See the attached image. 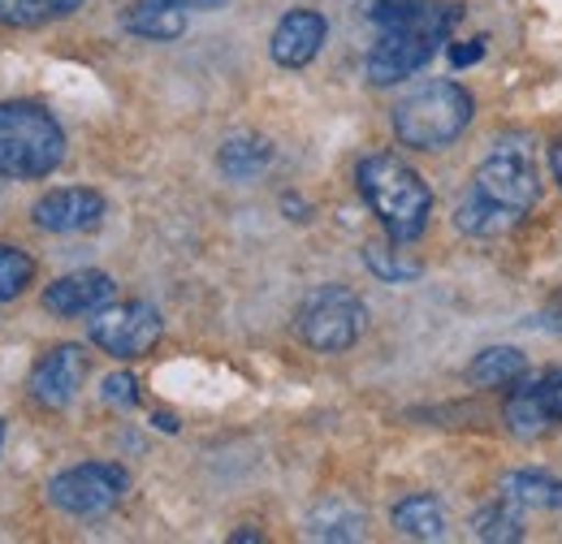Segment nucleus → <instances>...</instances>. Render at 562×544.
Segmentation results:
<instances>
[{
	"label": "nucleus",
	"instance_id": "nucleus-7",
	"mask_svg": "<svg viewBox=\"0 0 562 544\" xmlns=\"http://www.w3.org/2000/svg\"><path fill=\"white\" fill-rule=\"evenodd\" d=\"M126 488L131 476L117 463H78L48 479V501L74 519H100L126 497Z\"/></svg>",
	"mask_w": 562,
	"mask_h": 544
},
{
	"label": "nucleus",
	"instance_id": "nucleus-30",
	"mask_svg": "<svg viewBox=\"0 0 562 544\" xmlns=\"http://www.w3.org/2000/svg\"><path fill=\"white\" fill-rule=\"evenodd\" d=\"M187 9H200V13H212V9H221V4H229V0H182Z\"/></svg>",
	"mask_w": 562,
	"mask_h": 544
},
{
	"label": "nucleus",
	"instance_id": "nucleus-11",
	"mask_svg": "<svg viewBox=\"0 0 562 544\" xmlns=\"http://www.w3.org/2000/svg\"><path fill=\"white\" fill-rule=\"evenodd\" d=\"M82 381H87V350L66 341V345H53V350L31 367V385H26V389H31V398H35L40 407L61 410L78 398Z\"/></svg>",
	"mask_w": 562,
	"mask_h": 544
},
{
	"label": "nucleus",
	"instance_id": "nucleus-8",
	"mask_svg": "<svg viewBox=\"0 0 562 544\" xmlns=\"http://www.w3.org/2000/svg\"><path fill=\"white\" fill-rule=\"evenodd\" d=\"M562 423V367H550L541 376H524L510 385L506 398V428L524 441H537Z\"/></svg>",
	"mask_w": 562,
	"mask_h": 544
},
{
	"label": "nucleus",
	"instance_id": "nucleus-25",
	"mask_svg": "<svg viewBox=\"0 0 562 544\" xmlns=\"http://www.w3.org/2000/svg\"><path fill=\"white\" fill-rule=\"evenodd\" d=\"M100 398L109 403V407H122V410H131V407H139V381L131 376V372H113V376H104V389H100Z\"/></svg>",
	"mask_w": 562,
	"mask_h": 544
},
{
	"label": "nucleus",
	"instance_id": "nucleus-26",
	"mask_svg": "<svg viewBox=\"0 0 562 544\" xmlns=\"http://www.w3.org/2000/svg\"><path fill=\"white\" fill-rule=\"evenodd\" d=\"M485 57V39H472V44H450V66L463 69V66H476Z\"/></svg>",
	"mask_w": 562,
	"mask_h": 544
},
{
	"label": "nucleus",
	"instance_id": "nucleus-24",
	"mask_svg": "<svg viewBox=\"0 0 562 544\" xmlns=\"http://www.w3.org/2000/svg\"><path fill=\"white\" fill-rule=\"evenodd\" d=\"M31 281H35V260L22 247L0 242V303H13Z\"/></svg>",
	"mask_w": 562,
	"mask_h": 544
},
{
	"label": "nucleus",
	"instance_id": "nucleus-12",
	"mask_svg": "<svg viewBox=\"0 0 562 544\" xmlns=\"http://www.w3.org/2000/svg\"><path fill=\"white\" fill-rule=\"evenodd\" d=\"M104 195L91 191V186H61V191H48L44 200H35L31 207V220L44 229V234H87L104 220Z\"/></svg>",
	"mask_w": 562,
	"mask_h": 544
},
{
	"label": "nucleus",
	"instance_id": "nucleus-2",
	"mask_svg": "<svg viewBox=\"0 0 562 544\" xmlns=\"http://www.w3.org/2000/svg\"><path fill=\"white\" fill-rule=\"evenodd\" d=\"M355 186L363 195V204L372 207V216L381 220L385 238L394 242H416L424 229H428V216H432V191L420 173L394 156V151H372L359 160L355 169Z\"/></svg>",
	"mask_w": 562,
	"mask_h": 544
},
{
	"label": "nucleus",
	"instance_id": "nucleus-19",
	"mask_svg": "<svg viewBox=\"0 0 562 544\" xmlns=\"http://www.w3.org/2000/svg\"><path fill=\"white\" fill-rule=\"evenodd\" d=\"M363 514L342 497H329L307 514V536L316 541H363Z\"/></svg>",
	"mask_w": 562,
	"mask_h": 544
},
{
	"label": "nucleus",
	"instance_id": "nucleus-10",
	"mask_svg": "<svg viewBox=\"0 0 562 544\" xmlns=\"http://www.w3.org/2000/svg\"><path fill=\"white\" fill-rule=\"evenodd\" d=\"M363 18L376 31H424L437 39H450V31L463 22L459 0H363Z\"/></svg>",
	"mask_w": 562,
	"mask_h": 544
},
{
	"label": "nucleus",
	"instance_id": "nucleus-13",
	"mask_svg": "<svg viewBox=\"0 0 562 544\" xmlns=\"http://www.w3.org/2000/svg\"><path fill=\"white\" fill-rule=\"evenodd\" d=\"M117 298V281L100 269H82L70 276H57L48 290H44V307L61 320L74 316H95L100 307H109Z\"/></svg>",
	"mask_w": 562,
	"mask_h": 544
},
{
	"label": "nucleus",
	"instance_id": "nucleus-16",
	"mask_svg": "<svg viewBox=\"0 0 562 544\" xmlns=\"http://www.w3.org/2000/svg\"><path fill=\"white\" fill-rule=\"evenodd\" d=\"M273 143L265 135H229L216 151V165L229 182H251L273 165Z\"/></svg>",
	"mask_w": 562,
	"mask_h": 544
},
{
	"label": "nucleus",
	"instance_id": "nucleus-20",
	"mask_svg": "<svg viewBox=\"0 0 562 544\" xmlns=\"http://www.w3.org/2000/svg\"><path fill=\"white\" fill-rule=\"evenodd\" d=\"M502 497L528 510H562V479L546 472H510L502 479Z\"/></svg>",
	"mask_w": 562,
	"mask_h": 544
},
{
	"label": "nucleus",
	"instance_id": "nucleus-14",
	"mask_svg": "<svg viewBox=\"0 0 562 544\" xmlns=\"http://www.w3.org/2000/svg\"><path fill=\"white\" fill-rule=\"evenodd\" d=\"M325 35H329V22L325 13L316 9H290L273 26V39H269V53L281 69H303L316 61V53L325 48Z\"/></svg>",
	"mask_w": 562,
	"mask_h": 544
},
{
	"label": "nucleus",
	"instance_id": "nucleus-21",
	"mask_svg": "<svg viewBox=\"0 0 562 544\" xmlns=\"http://www.w3.org/2000/svg\"><path fill=\"white\" fill-rule=\"evenodd\" d=\"M78 9H82V0H0V26L31 31V26L61 22Z\"/></svg>",
	"mask_w": 562,
	"mask_h": 544
},
{
	"label": "nucleus",
	"instance_id": "nucleus-27",
	"mask_svg": "<svg viewBox=\"0 0 562 544\" xmlns=\"http://www.w3.org/2000/svg\"><path fill=\"white\" fill-rule=\"evenodd\" d=\"M265 541V532H256V528H238V532H229V544H260Z\"/></svg>",
	"mask_w": 562,
	"mask_h": 544
},
{
	"label": "nucleus",
	"instance_id": "nucleus-9",
	"mask_svg": "<svg viewBox=\"0 0 562 544\" xmlns=\"http://www.w3.org/2000/svg\"><path fill=\"white\" fill-rule=\"evenodd\" d=\"M441 44L446 39L424 35V31H376V44L363 61V73H368L372 87H394V82L420 73L437 57Z\"/></svg>",
	"mask_w": 562,
	"mask_h": 544
},
{
	"label": "nucleus",
	"instance_id": "nucleus-29",
	"mask_svg": "<svg viewBox=\"0 0 562 544\" xmlns=\"http://www.w3.org/2000/svg\"><path fill=\"white\" fill-rule=\"evenodd\" d=\"M151 423H156L160 432H178V419H173V415H165V410H156V415H151Z\"/></svg>",
	"mask_w": 562,
	"mask_h": 544
},
{
	"label": "nucleus",
	"instance_id": "nucleus-5",
	"mask_svg": "<svg viewBox=\"0 0 562 544\" xmlns=\"http://www.w3.org/2000/svg\"><path fill=\"white\" fill-rule=\"evenodd\" d=\"M368 325V307L351 285H316L294 316V329L303 345H312L316 354H342L363 338Z\"/></svg>",
	"mask_w": 562,
	"mask_h": 544
},
{
	"label": "nucleus",
	"instance_id": "nucleus-31",
	"mask_svg": "<svg viewBox=\"0 0 562 544\" xmlns=\"http://www.w3.org/2000/svg\"><path fill=\"white\" fill-rule=\"evenodd\" d=\"M0 445H4V423H0Z\"/></svg>",
	"mask_w": 562,
	"mask_h": 544
},
{
	"label": "nucleus",
	"instance_id": "nucleus-3",
	"mask_svg": "<svg viewBox=\"0 0 562 544\" xmlns=\"http://www.w3.org/2000/svg\"><path fill=\"white\" fill-rule=\"evenodd\" d=\"M476 117V100L468 87L450 82V78H432L416 91H407L394 113H390V126L403 147H416V151H441L450 147L454 138L463 135Z\"/></svg>",
	"mask_w": 562,
	"mask_h": 544
},
{
	"label": "nucleus",
	"instance_id": "nucleus-17",
	"mask_svg": "<svg viewBox=\"0 0 562 544\" xmlns=\"http://www.w3.org/2000/svg\"><path fill=\"white\" fill-rule=\"evenodd\" d=\"M390 523L412 541H441L446 536V506L432 492H412V497L394 501Z\"/></svg>",
	"mask_w": 562,
	"mask_h": 544
},
{
	"label": "nucleus",
	"instance_id": "nucleus-22",
	"mask_svg": "<svg viewBox=\"0 0 562 544\" xmlns=\"http://www.w3.org/2000/svg\"><path fill=\"white\" fill-rule=\"evenodd\" d=\"M472 536H476V541H490V544L524 541V519H519L515 501H510V497H497V501H490V506H481V510L472 514Z\"/></svg>",
	"mask_w": 562,
	"mask_h": 544
},
{
	"label": "nucleus",
	"instance_id": "nucleus-6",
	"mask_svg": "<svg viewBox=\"0 0 562 544\" xmlns=\"http://www.w3.org/2000/svg\"><path fill=\"white\" fill-rule=\"evenodd\" d=\"M165 333V320L151 303L131 298V303H109L87 320V338L95 350L113 354V359H143Z\"/></svg>",
	"mask_w": 562,
	"mask_h": 544
},
{
	"label": "nucleus",
	"instance_id": "nucleus-18",
	"mask_svg": "<svg viewBox=\"0 0 562 544\" xmlns=\"http://www.w3.org/2000/svg\"><path fill=\"white\" fill-rule=\"evenodd\" d=\"M528 376V359H524V350H515V345H490V350H481L476 359H472V367H468V381L472 385H485V389H510V385H519Z\"/></svg>",
	"mask_w": 562,
	"mask_h": 544
},
{
	"label": "nucleus",
	"instance_id": "nucleus-4",
	"mask_svg": "<svg viewBox=\"0 0 562 544\" xmlns=\"http://www.w3.org/2000/svg\"><path fill=\"white\" fill-rule=\"evenodd\" d=\"M66 160V131L44 104L4 100L0 104V178L35 182L57 173Z\"/></svg>",
	"mask_w": 562,
	"mask_h": 544
},
{
	"label": "nucleus",
	"instance_id": "nucleus-28",
	"mask_svg": "<svg viewBox=\"0 0 562 544\" xmlns=\"http://www.w3.org/2000/svg\"><path fill=\"white\" fill-rule=\"evenodd\" d=\"M550 169H554V182L562 186V135L550 143Z\"/></svg>",
	"mask_w": 562,
	"mask_h": 544
},
{
	"label": "nucleus",
	"instance_id": "nucleus-1",
	"mask_svg": "<svg viewBox=\"0 0 562 544\" xmlns=\"http://www.w3.org/2000/svg\"><path fill=\"white\" fill-rule=\"evenodd\" d=\"M541 200V169L528 135H506L481 160L468 200L454 207V225L472 238L510 234Z\"/></svg>",
	"mask_w": 562,
	"mask_h": 544
},
{
	"label": "nucleus",
	"instance_id": "nucleus-23",
	"mask_svg": "<svg viewBox=\"0 0 562 544\" xmlns=\"http://www.w3.org/2000/svg\"><path fill=\"white\" fill-rule=\"evenodd\" d=\"M363 264L376 281H390V285H403V281H416L420 276V260H407L403 256V242H363Z\"/></svg>",
	"mask_w": 562,
	"mask_h": 544
},
{
	"label": "nucleus",
	"instance_id": "nucleus-15",
	"mask_svg": "<svg viewBox=\"0 0 562 544\" xmlns=\"http://www.w3.org/2000/svg\"><path fill=\"white\" fill-rule=\"evenodd\" d=\"M187 13L191 9L182 0H135L131 9H122V31L151 44H169L187 31Z\"/></svg>",
	"mask_w": 562,
	"mask_h": 544
}]
</instances>
